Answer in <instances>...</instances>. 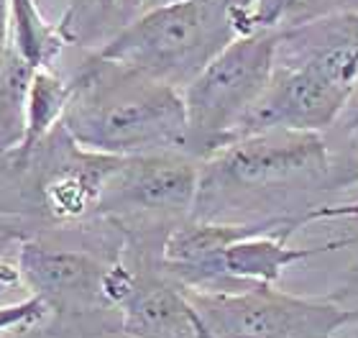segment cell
<instances>
[{"instance_id":"obj_1","label":"cell","mask_w":358,"mask_h":338,"mask_svg":"<svg viewBox=\"0 0 358 338\" xmlns=\"http://www.w3.org/2000/svg\"><path fill=\"white\" fill-rule=\"evenodd\" d=\"M341 195L325 136L271 128L236 139L200 162L194 218L294 233Z\"/></svg>"},{"instance_id":"obj_2","label":"cell","mask_w":358,"mask_h":338,"mask_svg":"<svg viewBox=\"0 0 358 338\" xmlns=\"http://www.w3.org/2000/svg\"><path fill=\"white\" fill-rule=\"evenodd\" d=\"M69 72L72 95L62 126L83 149L108 157L185 151L187 113L182 90L95 49Z\"/></svg>"},{"instance_id":"obj_3","label":"cell","mask_w":358,"mask_h":338,"mask_svg":"<svg viewBox=\"0 0 358 338\" xmlns=\"http://www.w3.org/2000/svg\"><path fill=\"white\" fill-rule=\"evenodd\" d=\"M358 85V13L276 31L274 67L241 136L289 128L325 134Z\"/></svg>"},{"instance_id":"obj_4","label":"cell","mask_w":358,"mask_h":338,"mask_svg":"<svg viewBox=\"0 0 358 338\" xmlns=\"http://www.w3.org/2000/svg\"><path fill=\"white\" fill-rule=\"evenodd\" d=\"M126 239L105 218L75 231L29 236L15 244L29 295L46 310L44 338L120 336L123 316L108 295V272L123 254Z\"/></svg>"},{"instance_id":"obj_5","label":"cell","mask_w":358,"mask_h":338,"mask_svg":"<svg viewBox=\"0 0 358 338\" xmlns=\"http://www.w3.org/2000/svg\"><path fill=\"white\" fill-rule=\"evenodd\" d=\"M120 157L83 149L64 126L0 151V220L21 239L75 231L100 218V197Z\"/></svg>"},{"instance_id":"obj_6","label":"cell","mask_w":358,"mask_h":338,"mask_svg":"<svg viewBox=\"0 0 358 338\" xmlns=\"http://www.w3.org/2000/svg\"><path fill=\"white\" fill-rule=\"evenodd\" d=\"M251 31V10L241 0H169L128 18L95 52L185 90L225 46Z\"/></svg>"},{"instance_id":"obj_7","label":"cell","mask_w":358,"mask_h":338,"mask_svg":"<svg viewBox=\"0 0 358 338\" xmlns=\"http://www.w3.org/2000/svg\"><path fill=\"white\" fill-rule=\"evenodd\" d=\"M200 162L185 151L120 157L100 197V218L115 225L126 246L159 256L166 236L192 218Z\"/></svg>"},{"instance_id":"obj_8","label":"cell","mask_w":358,"mask_h":338,"mask_svg":"<svg viewBox=\"0 0 358 338\" xmlns=\"http://www.w3.org/2000/svg\"><path fill=\"white\" fill-rule=\"evenodd\" d=\"M274 46L276 31L271 29L243 34L182 90L187 113L185 154L202 162L238 139L243 120L266 90Z\"/></svg>"},{"instance_id":"obj_9","label":"cell","mask_w":358,"mask_h":338,"mask_svg":"<svg viewBox=\"0 0 358 338\" xmlns=\"http://www.w3.org/2000/svg\"><path fill=\"white\" fill-rule=\"evenodd\" d=\"M187 300L217 338H330L356 321V310L333 297L254 285L238 293H192Z\"/></svg>"},{"instance_id":"obj_10","label":"cell","mask_w":358,"mask_h":338,"mask_svg":"<svg viewBox=\"0 0 358 338\" xmlns=\"http://www.w3.org/2000/svg\"><path fill=\"white\" fill-rule=\"evenodd\" d=\"M128 277L118 297L123 338H194V310L185 287L166 274L159 256L123 246Z\"/></svg>"},{"instance_id":"obj_11","label":"cell","mask_w":358,"mask_h":338,"mask_svg":"<svg viewBox=\"0 0 358 338\" xmlns=\"http://www.w3.org/2000/svg\"><path fill=\"white\" fill-rule=\"evenodd\" d=\"M289 239L292 233L287 231H251L231 241L202 272L192 293H238L254 285H276L294 264L328 254L333 248L358 246V233L317 246H294Z\"/></svg>"},{"instance_id":"obj_12","label":"cell","mask_w":358,"mask_h":338,"mask_svg":"<svg viewBox=\"0 0 358 338\" xmlns=\"http://www.w3.org/2000/svg\"><path fill=\"white\" fill-rule=\"evenodd\" d=\"M8 8H10L13 44L18 46V52L34 67L59 64L67 49H72L59 21H49L38 0H8Z\"/></svg>"},{"instance_id":"obj_13","label":"cell","mask_w":358,"mask_h":338,"mask_svg":"<svg viewBox=\"0 0 358 338\" xmlns=\"http://www.w3.org/2000/svg\"><path fill=\"white\" fill-rule=\"evenodd\" d=\"M34 64L10 44L0 69V151L18 146L29 120V87Z\"/></svg>"},{"instance_id":"obj_14","label":"cell","mask_w":358,"mask_h":338,"mask_svg":"<svg viewBox=\"0 0 358 338\" xmlns=\"http://www.w3.org/2000/svg\"><path fill=\"white\" fill-rule=\"evenodd\" d=\"M69 95H72V80L69 72L59 64L34 67L29 87V120H26V136L21 143H34L44 139L52 128H57L64 118Z\"/></svg>"},{"instance_id":"obj_15","label":"cell","mask_w":358,"mask_h":338,"mask_svg":"<svg viewBox=\"0 0 358 338\" xmlns=\"http://www.w3.org/2000/svg\"><path fill=\"white\" fill-rule=\"evenodd\" d=\"M59 26L72 49H97L123 26L118 0H67Z\"/></svg>"},{"instance_id":"obj_16","label":"cell","mask_w":358,"mask_h":338,"mask_svg":"<svg viewBox=\"0 0 358 338\" xmlns=\"http://www.w3.org/2000/svg\"><path fill=\"white\" fill-rule=\"evenodd\" d=\"M322 136L330 151L333 182L338 192L358 188V85L353 87L351 98L345 100L336 123Z\"/></svg>"},{"instance_id":"obj_17","label":"cell","mask_w":358,"mask_h":338,"mask_svg":"<svg viewBox=\"0 0 358 338\" xmlns=\"http://www.w3.org/2000/svg\"><path fill=\"white\" fill-rule=\"evenodd\" d=\"M333 13H358V0H254V29H289Z\"/></svg>"},{"instance_id":"obj_18","label":"cell","mask_w":358,"mask_h":338,"mask_svg":"<svg viewBox=\"0 0 358 338\" xmlns=\"http://www.w3.org/2000/svg\"><path fill=\"white\" fill-rule=\"evenodd\" d=\"M46 321V310L36 297H26L13 305L0 308V336L8 333H29L38 331Z\"/></svg>"},{"instance_id":"obj_19","label":"cell","mask_w":358,"mask_h":338,"mask_svg":"<svg viewBox=\"0 0 358 338\" xmlns=\"http://www.w3.org/2000/svg\"><path fill=\"white\" fill-rule=\"evenodd\" d=\"M26 297H31V295L26 282H23L21 267L15 262L13 248L10 251H0V308L21 302Z\"/></svg>"},{"instance_id":"obj_20","label":"cell","mask_w":358,"mask_h":338,"mask_svg":"<svg viewBox=\"0 0 358 338\" xmlns=\"http://www.w3.org/2000/svg\"><path fill=\"white\" fill-rule=\"evenodd\" d=\"M322 220H358V200L353 203H330L310 213L307 225L310 223H322Z\"/></svg>"},{"instance_id":"obj_21","label":"cell","mask_w":358,"mask_h":338,"mask_svg":"<svg viewBox=\"0 0 358 338\" xmlns=\"http://www.w3.org/2000/svg\"><path fill=\"white\" fill-rule=\"evenodd\" d=\"M330 297H333V300H338L341 305H345V308L356 310V321H358V264L353 267L348 282H345V285L341 287L336 295H330Z\"/></svg>"},{"instance_id":"obj_22","label":"cell","mask_w":358,"mask_h":338,"mask_svg":"<svg viewBox=\"0 0 358 338\" xmlns=\"http://www.w3.org/2000/svg\"><path fill=\"white\" fill-rule=\"evenodd\" d=\"M13 44V29H10V8L8 0H0V69L6 62V54Z\"/></svg>"},{"instance_id":"obj_23","label":"cell","mask_w":358,"mask_h":338,"mask_svg":"<svg viewBox=\"0 0 358 338\" xmlns=\"http://www.w3.org/2000/svg\"><path fill=\"white\" fill-rule=\"evenodd\" d=\"M143 8H146V0H118L120 21L126 23L128 18H134L136 13H141Z\"/></svg>"},{"instance_id":"obj_24","label":"cell","mask_w":358,"mask_h":338,"mask_svg":"<svg viewBox=\"0 0 358 338\" xmlns=\"http://www.w3.org/2000/svg\"><path fill=\"white\" fill-rule=\"evenodd\" d=\"M194 338H217L215 333L210 331L208 325L202 323L200 316H197V313H194Z\"/></svg>"},{"instance_id":"obj_25","label":"cell","mask_w":358,"mask_h":338,"mask_svg":"<svg viewBox=\"0 0 358 338\" xmlns=\"http://www.w3.org/2000/svg\"><path fill=\"white\" fill-rule=\"evenodd\" d=\"M345 331H348V336H351V338H358V321H356V323H351V325H345Z\"/></svg>"},{"instance_id":"obj_26","label":"cell","mask_w":358,"mask_h":338,"mask_svg":"<svg viewBox=\"0 0 358 338\" xmlns=\"http://www.w3.org/2000/svg\"><path fill=\"white\" fill-rule=\"evenodd\" d=\"M159 3H169V0H146V8H149V6H159Z\"/></svg>"},{"instance_id":"obj_27","label":"cell","mask_w":358,"mask_h":338,"mask_svg":"<svg viewBox=\"0 0 358 338\" xmlns=\"http://www.w3.org/2000/svg\"><path fill=\"white\" fill-rule=\"evenodd\" d=\"M330 338H351V336H348V331H345V328H343V331H341V333H336V336H330Z\"/></svg>"},{"instance_id":"obj_28","label":"cell","mask_w":358,"mask_h":338,"mask_svg":"<svg viewBox=\"0 0 358 338\" xmlns=\"http://www.w3.org/2000/svg\"><path fill=\"white\" fill-rule=\"evenodd\" d=\"M241 3H243V6H246L248 10H251V8H254V0H241Z\"/></svg>"}]
</instances>
